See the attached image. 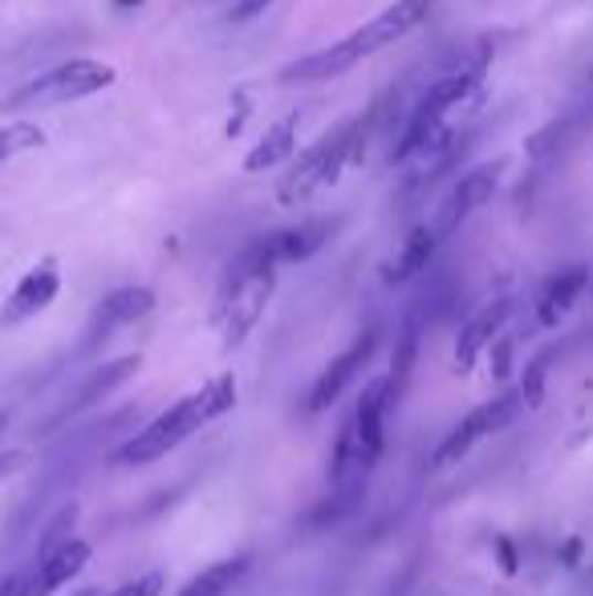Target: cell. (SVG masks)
<instances>
[{"instance_id":"6da1fadb","label":"cell","mask_w":593,"mask_h":596,"mask_svg":"<svg viewBox=\"0 0 593 596\" xmlns=\"http://www.w3.org/2000/svg\"><path fill=\"white\" fill-rule=\"evenodd\" d=\"M431 13H435V0H394L379 17H370L362 29H353L350 38H341L338 45L317 50L309 57H297L293 65H285L280 82H329V77H341L358 62H367L370 53L411 38L419 25H427Z\"/></svg>"},{"instance_id":"7a4b0ae2","label":"cell","mask_w":593,"mask_h":596,"mask_svg":"<svg viewBox=\"0 0 593 596\" xmlns=\"http://www.w3.org/2000/svg\"><path fill=\"white\" fill-rule=\"evenodd\" d=\"M232 406H236V377H232V373H220V377H212L208 385H200L195 394L179 397L176 406H167V411L159 414V418H151L142 430H135V438L118 450V462H123V467H142V462L163 459L179 443H188L200 426L224 418Z\"/></svg>"},{"instance_id":"3957f363","label":"cell","mask_w":593,"mask_h":596,"mask_svg":"<svg viewBox=\"0 0 593 596\" xmlns=\"http://www.w3.org/2000/svg\"><path fill=\"white\" fill-rule=\"evenodd\" d=\"M273 288H277V264L268 260L265 252L248 244V248L236 256V264L227 268L224 285H220V297H215V333L224 341V349H236L244 337L253 333L256 321L265 317L268 300H273Z\"/></svg>"},{"instance_id":"277c9868","label":"cell","mask_w":593,"mask_h":596,"mask_svg":"<svg viewBox=\"0 0 593 596\" xmlns=\"http://www.w3.org/2000/svg\"><path fill=\"white\" fill-rule=\"evenodd\" d=\"M118 82V70L102 57H70V62L53 65L45 74L29 77L25 86H17L9 98L0 102V110H50V106H65V102L94 98L102 89H110Z\"/></svg>"},{"instance_id":"5b68a950","label":"cell","mask_w":593,"mask_h":596,"mask_svg":"<svg viewBox=\"0 0 593 596\" xmlns=\"http://www.w3.org/2000/svg\"><path fill=\"white\" fill-rule=\"evenodd\" d=\"M353 142H358V118H346V123H338L333 130H326V135L317 138L314 147L293 155L289 171L280 174L277 183L280 203L293 207V203H305L309 195H317L321 187L338 183V174L358 159Z\"/></svg>"},{"instance_id":"8992f818","label":"cell","mask_w":593,"mask_h":596,"mask_svg":"<svg viewBox=\"0 0 593 596\" xmlns=\"http://www.w3.org/2000/svg\"><path fill=\"white\" fill-rule=\"evenodd\" d=\"M520 390H508V394H496L493 402H484V406H476V411L467 414L464 423L455 426L452 435L443 438L440 447H435V455H431V467L435 471H443V467H455V462L464 459V455H472V447L476 443H484V438L500 435L505 426L517 423L520 414Z\"/></svg>"},{"instance_id":"52a82bcc","label":"cell","mask_w":593,"mask_h":596,"mask_svg":"<svg viewBox=\"0 0 593 596\" xmlns=\"http://www.w3.org/2000/svg\"><path fill=\"white\" fill-rule=\"evenodd\" d=\"M89 556H94V547H89L86 540H77V535L62 540L57 547H41V556L33 560V568H29L25 576H17V581L4 584L0 596H50V593H57L62 584H70L77 572L86 568Z\"/></svg>"},{"instance_id":"ba28073f","label":"cell","mask_w":593,"mask_h":596,"mask_svg":"<svg viewBox=\"0 0 593 596\" xmlns=\"http://www.w3.org/2000/svg\"><path fill=\"white\" fill-rule=\"evenodd\" d=\"M508 162L505 159H496V162H484V167H476V171H467L459 183L447 191V199L440 203V212L431 215L427 224L435 227V236L447 240L455 232V227L464 224L467 215L472 212H480L484 203L493 199L496 183H500V174H505Z\"/></svg>"},{"instance_id":"9c48e42d","label":"cell","mask_w":593,"mask_h":596,"mask_svg":"<svg viewBox=\"0 0 593 596\" xmlns=\"http://www.w3.org/2000/svg\"><path fill=\"white\" fill-rule=\"evenodd\" d=\"M57 292H62V268H57L53 256H45V260H38L17 280L9 300L0 305V324H21L29 317H38V312H45L57 300Z\"/></svg>"},{"instance_id":"30bf717a","label":"cell","mask_w":593,"mask_h":596,"mask_svg":"<svg viewBox=\"0 0 593 596\" xmlns=\"http://www.w3.org/2000/svg\"><path fill=\"white\" fill-rule=\"evenodd\" d=\"M155 309V292L147 285H123L106 292L98 300V309L89 312V329H86V345H98L114 329H127V324L142 321L147 312Z\"/></svg>"},{"instance_id":"8fae6325","label":"cell","mask_w":593,"mask_h":596,"mask_svg":"<svg viewBox=\"0 0 593 596\" xmlns=\"http://www.w3.org/2000/svg\"><path fill=\"white\" fill-rule=\"evenodd\" d=\"M374 345H379V337L362 333L350 349H346V353H338V358L329 361L326 370H321V377L314 382V390H309V414L329 411V406H333V402H338V397L350 390V382L358 377V370H362V365L370 361Z\"/></svg>"},{"instance_id":"7c38bea8","label":"cell","mask_w":593,"mask_h":596,"mask_svg":"<svg viewBox=\"0 0 593 596\" xmlns=\"http://www.w3.org/2000/svg\"><path fill=\"white\" fill-rule=\"evenodd\" d=\"M508 317H512V300H508V297L493 300V305H484V309L476 312L464 329H459V337H455V370H459V373L476 370V361L484 358V349L505 333Z\"/></svg>"},{"instance_id":"4fadbf2b","label":"cell","mask_w":593,"mask_h":596,"mask_svg":"<svg viewBox=\"0 0 593 596\" xmlns=\"http://www.w3.org/2000/svg\"><path fill=\"white\" fill-rule=\"evenodd\" d=\"M590 276L593 268H585V264H569L557 276H549L541 297H537V324L553 329L557 321H565L569 312L578 309V300H585V292H590Z\"/></svg>"},{"instance_id":"5bb4252c","label":"cell","mask_w":593,"mask_h":596,"mask_svg":"<svg viewBox=\"0 0 593 596\" xmlns=\"http://www.w3.org/2000/svg\"><path fill=\"white\" fill-rule=\"evenodd\" d=\"M329 236H333V224H329V220H305V224L280 227L273 236L256 240V248L280 268V264H301L309 260V256H317V252L326 248Z\"/></svg>"},{"instance_id":"9a60e30c","label":"cell","mask_w":593,"mask_h":596,"mask_svg":"<svg viewBox=\"0 0 593 596\" xmlns=\"http://www.w3.org/2000/svg\"><path fill=\"white\" fill-rule=\"evenodd\" d=\"M440 244L443 240L435 236V227L431 224L411 227V236L403 240V248L394 252V260L382 268V280H386V285H406V280H415V276L431 264V256H435Z\"/></svg>"},{"instance_id":"2e32d148","label":"cell","mask_w":593,"mask_h":596,"mask_svg":"<svg viewBox=\"0 0 593 596\" xmlns=\"http://www.w3.org/2000/svg\"><path fill=\"white\" fill-rule=\"evenodd\" d=\"M297 155V118H280L265 130V135L256 138V147L244 155V171H268V167H277V162H289Z\"/></svg>"},{"instance_id":"e0dca14e","label":"cell","mask_w":593,"mask_h":596,"mask_svg":"<svg viewBox=\"0 0 593 596\" xmlns=\"http://www.w3.org/2000/svg\"><path fill=\"white\" fill-rule=\"evenodd\" d=\"M244 572H248V556L215 560V564H208V568L200 572V576H191L176 596H224L236 588V581H241Z\"/></svg>"},{"instance_id":"ac0fdd59","label":"cell","mask_w":593,"mask_h":596,"mask_svg":"<svg viewBox=\"0 0 593 596\" xmlns=\"http://www.w3.org/2000/svg\"><path fill=\"white\" fill-rule=\"evenodd\" d=\"M135 370H139V353H135V358H118V361H110V365H102V370L94 373L86 385H82V394H77V406H89V402H98V397L110 394L118 382H127Z\"/></svg>"},{"instance_id":"d6986e66","label":"cell","mask_w":593,"mask_h":596,"mask_svg":"<svg viewBox=\"0 0 593 596\" xmlns=\"http://www.w3.org/2000/svg\"><path fill=\"white\" fill-rule=\"evenodd\" d=\"M45 147V130L38 123H4L0 126V162L29 155V150Z\"/></svg>"},{"instance_id":"ffe728a7","label":"cell","mask_w":593,"mask_h":596,"mask_svg":"<svg viewBox=\"0 0 593 596\" xmlns=\"http://www.w3.org/2000/svg\"><path fill=\"white\" fill-rule=\"evenodd\" d=\"M544 373H549V358H537L529 370H525V377H520V402H529V406H541Z\"/></svg>"},{"instance_id":"44dd1931","label":"cell","mask_w":593,"mask_h":596,"mask_svg":"<svg viewBox=\"0 0 593 596\" xmlns=\"http://www.w3.org/2000/svg\"><path fill=\"white\" fill-rule=\"evenodd\" d=\"M273 4H277V0H232L227 21H232V25H248V21H256V17H265Z\"/></svg>"},{"instance_id":"7402d4cb","label":"cell","mask_w":593,"mask_h":596,"mask_svg":"<svg viewBox=\"0 0 593 596\" xmlns=\"http://www.w3.org/2000/svg\"><path fill=\"white\" fill-rule=\"evenodd\" d=\"M106 596H163V572H147V576L123 584V588H114Z\"/></svg>"},{"instance_id":"603a6c76","label":"cell","mask_w":593,"mask_h":596,"mask_svg":"<svg viewBox=\"0 0 593 596\" xmlns=\"http://www.w3.org/2000/svg\"><path fill=\"white\" fill-rule=\"evenodd\" d=\"M21 459H25L21 450H0V479H9V475L21 467Z\"/></svg>"},{"instance_id":"cb8c5ba5","label":"cell","mask_w":593,"mask_h":596,"mask_svg":"<svg viewBox=\"0 0 593 596\" xmlns=\"http://www.w3.org/2000/svg\"><path fill=\"white\" fill-rule=\"evenodd\" d=\"M114 4H118V9H130V4H142V0H114Z\"/></svg>"},{"instance_id":"d4e9b609","label":"cell","mask_w":593,"mask_h":596,"mask_svg":"<svg viewBox=\"0 0 593 596\" xmlns=\"http://www.w3.org/2000/svg\"><path fill=\"white\" fill-rule=\"evenodd\" d=\"M74 596H98V588H82V593H74Z\"/></svg>"},{"instance_id":"484cf974","label":"cell","mask_w":593,"mask_h":596,"mask_svg":"<svg viewBox=\"0 0 593 596\" xmlns=\"http://www.w3.org/2000/svg\"><path fill=\"white\" fill-rule=\"evenodd\" d=\"M585 297H590V300H593V276H590V292H585Z\"/></svg>"}]
</instances>
